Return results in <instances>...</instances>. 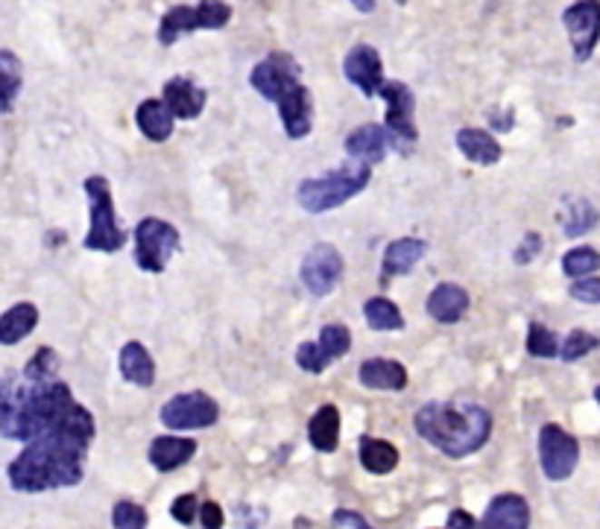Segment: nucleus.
Instances as JSON below:
<instances>
[{
  "instance_id": "nucleus-1",
  "label": "nucleus",
  "mask_w": 600,
  "mask_h": 529,
  "mask_svg": "<svg viewBox=\"0 0 600 529\" xmlns=\"http://www.w3.org/2000/svg\"><path fill=\"white\" fill-rule=\"evenodd\" d=\"M94 433V416L83 404H76L54 430L38 436L12 459L6 468L12 488L24 495H38L76 485L85 474V456Z\"/></svg>"
},
{
  "instance_id": "nucleus-2",
  "label": "nucleus",
  "mask_w": 600,
  "mask_h": 529,
  "mask_svg": "<svg viewBox=\"0 0 600 529\" xmlns=\"http://www.w3.org/2000/svg\"><path fill=\"white\" fill-rule=\"evenodd\" d=\"M76 407L71 387L64 380H33L4 377L0 389V433L9 442H35L38 436L54 430Z\"/></svg>"
},
{
  "instance_id": "nucleus-3",
  "label": "nucleus",
  "mask_w": 600,
  "mask_h": 529,
  "mask_svg": "<svg viewBox=\"0 0 600 529\" xmlns=\"http://www.w3.org/2000/svg\"><path fill=\"white\" fill-rule=\"evenodd\" d=\"M413 427L439 454H446L451 459H463L468 454H477L487 445L492 433V416L480 404L437 401L416 409Z\"/></svg>"
},
{
  "instance_id": "nucleus-4",
  "label": "nucleus",
  "mask_w": 600,
  "mask_h": 529,
  "mask_svg": "<svg viewBox=\"0 0 600 529\" xmlns=\"http://www.w3.org/2000/svg\"><path fill=\"white\" fill-rule=\"evenodd\" d=\"M372 179V167L367 162H346L343 167L331 170V173L317 176V179H305L296 188V202L302 205L308 214H325V211H334L346 205L349 200L367 188Z\"/></svg>"
},
{
  "instance_id": "nucleus-5",
  "label": "nucleus",
  "mask_w": 600,
  "mask_h": 529,
  "mask_svg": "<svg viewBox=\"0 0 600 529\" xmlns=\"http://www.w3.org/2000/svg\"><path fill=\"white\" fill-rule=\"evenodd\" d=\"M85 193H88V217H91V226L83 246L88 252H117L123 243H126V234L117 226V217H114V202H112V188L109 181L103 176H88L85 179Z\"/></svg>"
},
{
  "instance_id": "nucleus-6",
  "label": "nucleus",
  "mask_w": 600,
  "mask_h": 529,
  "mask_svg": "<svg viewBox=\"0 0 600 529\" xmlns=\"http://www.w3.org/2000/svg\"><path fill=\"white\" fill-rule=\"evenodd\" d=\"M231 21V6L223 0H202V4H179L167 9L159 24V44L171 47L182 33L223 30Z\"/></svg>"
},
{
  "instance_id": "nucleus-7",
  "label": "nucleus",
  "mask_w": 600,
  "mask_h": 529,
  "mask_svg": "<svg viewBox=\"0 0 600 529\" xmlns=\"http://www.w3.org/2000/svg\"><path fill=\"white\" fill-rule=\"evenodd\" d=\"M179 249V231L159 217H147L135 229V263L143 272H164Z\"/></svg>"
},
{
  "instance_id": "nucleus-8",
  "label": "nucleus",
  "mask_w": 600,
  "mask_h": 529,
  "mask_svg": "<svg viewBox=\"0 0 600 529\" xmlns=\"http://www.w3.org/2000/svg\"><path fill=\"white\" fill-rule=\"evenodd\" d=\"M302 68L290 53H270L267 59H261L252 73H250V85L258 91L261 97L270 103H281L296 85H302Z\"/></svg>"
},
{
  "instance_id": "nucleus-9",
  "label": "nucleus",
  "mask_w": 600,
  "mask_h": 529,
  "mask_svg": "<svg viewBox=\"0 0 600 529\" xmlns=\"http://www.w3.org/2000/svg\"><path fill=\"white\" fill-rule=\"evenodd\" d=\"M539 462L547 480H554V483L568 480L580 462L577 439L559 425H545L539 430Z\"/></svg>"
},
{
  "instance_id": "nucleus-10",
  "label": "nucleus",
  "mask_w": 600,
  "mask_h": 529,
  "mask_svg": "<svg viewBox=\"0 0 600 529\" xmlns=\"http://www.w3.org/2000/svg\"><path fill=\"white\" fill-rule=\"evenodd\" d=\"M220 416V407L205 392H179L162 407V425L171 430H205Z\"/></svg>"
},
{
  "instance_id": "nucleus-11",
  "label": "nucleus",
  "mask_w": 600,
  "mask_h": 529,
  "mask_svg": "<svg viewBox=\"0 0 600 529\" xmlns=\"http://www.w3.org/2000/svg\"><path fill=\"white\" fill-rule=\"evenodd\" d=\"M381 97L387 103V132L393 138V147L408 152V147H413L416 138H419V129H416V97L410 85L404 83H387L381 88Z\"/></svg>"
},
{
  "instance_id": "nucleus-12",
  "label": "nucleus",
  "mask_w": 600,
  "mask_h": 529,
  "mask_svg": "<svg viewBox=\"0 0 600 529\" xmlns=\"http://www.w3.org/2000/svg\"><path fill=\"white\" fill-rule=\"evenodd\" d=\"M299 278H302L305 289L314 299L334 293V287L340 284V278H343V258L337 252V246L317 243L305 255L302 267H299Z\"/></svg>"
},
{
  "instance_id": "nucleus-13",
  "label": "nucleus",
  "mask_w": 600,
  "mask_h": 529,
  "mask_svg": "<svg viewBox=\"0 0 600 529\" xmlns=\"http://www.w3.org/2000/svg\"><path fill=\"white\" fill-rule=\"evenodd\" d=\"M563 24H566L568 38H571L574 59L589 62L597 42H600V4H595V0L571 4L563 12Z\"/></svg>"
},
{
  "instance_id": "nucleus-14",
  "label": "nucleus",
  "mask_w": 600,
  "mask_h": 529,
  "mask_svg": "<svg viewBox=\"0 0 600 529\" xmlns=\"http://www.w3.org/2000/svg\"><path fill=\"white\" fill-rule=\"evenodd\" d=\"M343 73L355 88H360L363 97H375L381 94L384 83V62L381 53H378L372 44H358L346 53L343 59Z\"/></svg>"
},
{
  "instance_id": "nucleus-15",
  "label": "nucleus",
  "mask_w": 600,
  "mask_h": 529,
  "mask_svg": "<svg viewBox=\"0 0 600 529\" xmlns=\"http://www.w3.org/2000/svg\"><path fill=\"white\" fill-rule=\"evenodd\" d=\"M279 117L284 123L287 138H305L314 129V100H310V91L305 85H296L290 94L279 103Z\"/></svg>"
},
{
  "instance_id": "nucleus-16",
  "label": "nucleus",
  "mask_w": 600,
  "mask_h": 529,
  "mask_svg": "<svg viewBox=\"0 0 600 529\" xmlns=\"http://www.w3.org/2000/svg\"><path fill=\"white\" fill-rule=\"evenodd\" d=\"M480 529H530V506L521 495H498L492 497Z\"/></svg>"
},
{
  "instance_id": "nucleus-17",
  "label": "nucleus",
  "mask_w": 600,
  "mask_h": 529,
  "mask_svg": "<svg viewBox=\"0 0 600 529\" xmlns=\"http://www.w3.org/2000/svg\"><path fill=\"white\" fill-rule=\"evenodd\" d=\"M164 103L179 121H197L208 103V94H205V88L193 83V79L173 76L171 83L164 85Z\"/></svg>"
},
{
  "instance_id": "nucleus-18",
  "label": "nucleus",
  "mask_w": 600,
  "mask_h": 529,
  "mask_svg": "<svg viewBox=\"0 0 600 529\" xmlns=\"http://www.w3.org/2000/svg\"><path fill=\"white\" fill-rule=\"evenodd\" d=\"M428 252V243L419 240V237H398L387 249H384V263H381V281L384 287L398 275H408L416 263H419Z\"/></svg>"
},
{
  "instance_id": "nucleus-19",
  "label": "nucleus",
  "mask_w": 600,
  "mask_h": 529,
  "mask_svg": "<svg viewBox=\"0 0 600 529\" xmlns=\"http://www.w3.org/2000/svg\"><path fill=\"white\" fill-rule=\"evenodd\" d=\"M389 143H393V138H389L387 126L363 123L355 132H349V138H346L343 147H346V152L351 158H355V162H367L372 167L378 162H384Z\"/></svg>"
},
{
  "instance_id": "nucleus-20",
  "label": "nucleus",
  "mask_w": 600,
  "mask_h": 529,
  "mask_svg": "<svg viewBox=\"0 0 600 529\" xmlns=\"http://www.w3.org/2000/svg\"><path fill=\"white\" fill-rule=\"evenodd\" d=\"M428 316L439 325H457L468 310V293L460 284H437L428 296Z\"/></svg>"
},
{
  "instance_id": "nucleus-21",
  "label": "nucleus",
  "mask_w": 600,
  "mask_h": 529,
  "mask_svg": "<svg viewBox=\"0 0 600 529\" xmlns=\"http://www.w3.org/2000/svg\"><path fill=\"white\" fill-rule=\"evenodd\" d=\"M358 377L367 389H387V392H401L408 387V368L398 360H387V357H372L363 360L358 368Z\"/></svg>"
},
{
  "instance_id": "nucleus-22",
  "label": "nucleus",
  "mask_w": 600,
  "mask_h": 529,
  "mask_svg": "<svg viewBox=\"0 0 600 529\" xmlns=\"http://www.w3.org/2000/svg\"><path fill=\"white\" fill-rule=\"evenodd\" d=\"M193 454H197V442L193 439H182V436H159V439H152L147 456H150V465L164 474V471L182 468Z\"/></svg>"
},
{
  "instance_id": "nucleus-23",
  "label": "nucleus",
  "mask_w": 600,
  "mask_h": 529,
  "mask_svg": "<svg viewBox=\"0 0 600 529\" xmlns=\"http://www.w3.org/2000/svg\"><path fill=\"white\" fill-rule=\"evenodd\" d=\"M457 150L468 158V162H475V164H480V167L498 164L501 155H504L498 138H495L492 132L475 129V126H468V129H460V132H457Z\"/></svg>"
},
{
  "instance_id": "nucleus-24",
  "label": "nucleus",
  "mask_w": 600,
  "mask_h": 529,
  "mask_svg": "<svg viewBox=\"0 0 600 529\" xmlns=\"http://www.w3.org/2000/svg\"><path fill=\"white\" fill-rule=\"evenodd\" d=\"M308 442L320 454H334L340 445V409L334 404H322L314 418L308 421Z\"/></svg>"
},
{
  "instance_id": "nucleus-25",
  "label": "nucleus",
  "mask_w": 600,
  "mask_h": 529,
  "mask_svg": "<svg viewBox=\"0 0 600 529\" xmlns=\"http://www.w3.org/2000/svg\"><path fill=\"white\" fill-rule=\"evenodd\" d=\"M135 123L143 132V138H150L152 143H164L173 135L176 117L171 109H167L164 100H143L135 112Z\"/></svg>"
},
{
  "instance_id": "nucleus-26",
  "label": "nucleus",
  "mask_w": 600,
  "mask_h": 529,
  "mask_svg": "<svg viewBox=\"0 0 600 529\" xmlns=\"http://www.w3.org/2000/svg\"><path fill=\"white\" fill-rule=\"evenodd\" d=\"M358 459L360 465L367 468L375 477H384V474H393L398 465V447L387 439H372V436H363L360 447H358Z\"/></svg>"
},
{
  "instance_id": "nucleus-27",
  "label": "nucleus",
  "mask_w": 600,
  "mask_h": 529,
  "mask_svg": "<svg viewBox=\"0 0 600 529\" xmlns=\"http://www.w3.org/2000/svg\"><path fill=\"white\" fill-rule=\"evenodd\" d=\"M121 375H123V380L135 383V387H141V389H147L155 383V363L141 342L133 339L121 348Z\"/></svg>"
},
{
  "instance_id": "nucleus-28",
  "label": "nucleus",
  "mask_w": 600,
  "mask_h": 529,
  "mask_svg": "<svg viewBox=\"0 0 600 529\" xmlns=\"http://www.w3.org/2000/svg\"><path fill=\"white\" fill-rule=\"evenodd\" d=\"M38 325V308L30 301H21L0 316V342L4 346H15L24 337H30Z\"/></svg>"
},
{
  "instance_id": "nucleus-29",
  "label": "nucleus",
  "mask_w": 600,
  "mask_h": 529,
  "mask_svg": "<svg viewBox=\"0 0 600 529\" xmlns=\"http://www.w3.org/2000/svg\"><path fill=\"white\" fill-rule=\"evenodd\" d=\"M363 316L372 330H401L404 328V316L393 301L384 296H372L363 304Z\"/></svg>"
},
{
  "instance_id": "nucleus-30",
  "label": "nucleus",
  "mask_w": 600,
  "mask_h": 529,
  "mask_svg": "<svg viewBox=\"0 0 600 529\" xmlns=\"http://www.w3.org/2000/svg\"><path fill=\"white\" fill-rule=\"evenodd\" d=\"M559 220H563V229H566L568 237H580V234L592 231L597 226L600 214L589 200H571Z\"/></svg>"
},
{
  "instance_id": "nucleus-31",
  "label": "nucleus",
  "mask_w": 600,
  "mask_h": 529,
  "mask_svg": "<svg viewBox=\"0 0 600 529\" xmlns=\"http://www.w3.org/2000/svg\"><path fill=\"white\" fill-rule=\"evenodd\" d=\"M0 79H4V88H0V109H4V114H9L12 105H15L18 91L24 85L21 64L15 59V53H9V50L0 53Z\"/></svg>"
},
{
  "instance_id": "nucleus-32",
  "label": "nucleus",
  "mask_w": 600,
  "mask_h": 529,
  "mask_svg": "<svg viewBox=\"0 0 600 529\" xmlns=\"http://www.w3.org/2000/svg\"><path fill=\"white\" fill-rule=\"evenodd\" d=\"M600 269V252L592 246H577L566 252L563 258V272L574 281H580V278H592L595 272Z\"/></svg>"
},
{
  "instance_id": "nucleus-33",
  "label": "nucleus",
  "mask_w": 600,
  "mask_h": 529,
  "mask_svg": "<svg viewBox=\"0 0 600 529\" xmlns=\"http://www.w3.org/2000/svg\"><path fill=\"white\" fill-rule=\"evenodd\" d=\"M563 351V342L554 334L551 328L542 322H530L527 330V354L530 357H542V360H551V357H559Z\"/></svg>"
},
{
  "instance_id": "nucleus-34",
  "label": "nucleus",
  "mask_w": 600,
  "mask_h": 529,
  "mask_svg": "<svg viewBox=\"0 0 600 529\" xmlns=\"http://www.w3.org/2000/svg\"><path fill=\"white\" fill-rule=\"evenodd\" d=\"M317 342L322 346V351L329 354V360L334 363V360H340V357L349 354V348H351V330L346 325H340V322L322 325Z\"/></svg>"
},
{
  "instance_id": "nucleus-35",
  "label": "nucleus",
  "mask_w": 600,
  "mask_h": 529,
  "mask_svg": "<svg viewBox=\"0 0 600 529\" xmlns=\"http://www.w3.org/2000/svg\"><path fill=\"white\" fill-rule=\"evenodd\" d=\"M597 346H600V337H597V334L577 328V330H571V334L563 339V351H559V357H563L566 363H574V360H580V357L592 354Z\"/></svg>"
},
{
  "instance_id": "nucleus-36",
  "label": "nucleus",
  "mask_w": 600,
  "mask_h": 529,
  "mask_svg": "<svg viewBox=\"0 0 600 529\" xmlns=\"http://www.w3.org/2000/svg\"><path fill=\"white\" fill-rule=\"evenodd\" d=\"M147 509L133 504V500H121L112 509V524L114 529H147Z\"/></svg>"
},
{
  "instance_id": "nucleus-37",
  "label": "nucleus",
  "mask_w": 600,
  "mask_h": 529,
  "mask_svg": "<svg viewBox=\"0 0 600 529\" xmlns=\"http://www.w3.org/2000/svg\"><path fill=\"white\" fill-rule=\"evenodd\" d=\"M56 372H59V357H56L54 348H47V346L38 348L33 354V360L27 363V368H24V375L33 377V380H54Z\"/></svg>"
},
{
  "instance_id": "nucleus-38",
  "label": "nucleus",
  "mask_w": 600,
  "mask_h": 529,
  "mask_svg": "<svg viewBox=\"0 0 600 529\" xmlns=\"http://www.w3.org/2000/svg\"><path fill=\"white\" fill-rule=\"evenodd\" d=\"M296 363H299V368H305V372L320 375L331 360H329V354L322 351L320 342H302V346L296 348Z\"/></svg>"
},
{
  "instance_id": "nucleus-39",
  "label": "nucleus",
  "mask_w": 600,
  "mask_h": 529,
  "mask_svg": "<svg viewBox=\"0 0 600 529\" xmlns=\"http://www.w3.org/2000/svg\"><path fill=\"white\" fill-rule=\"evenodd\" d=\"M200 504H197V495H179L173 504H171V514L173 521L182 524V526H191L193 521L200 518Z\"/></svg>"
},
{
  "instance_id": "nucleus-40",
  "label": "nucleus",
  "mask_w": 600,
  "mask_h": 529,
  "mask_svg": "<svg viewBox=\"0 0 600 529\" xmlns=\"http://www.w3.org/2000/svg\"><path fill=\"white\" fill-rule=\"evenodd\" d=\"M568 296L583 304H600V278H580L568 287Z\"/></svg>"
},
{
  "instance_id": "nucleus-41",
  "label": "nucleus",
  "mask_w": 600,
  "mask_h": 529,
  "mask_svg": "<svg viewBox=\"0 0 600 529\" xmlns=\"http://www.w3.org/2000/svg\"><path fill=\"white\" fill-rule=\"evenodd\" d=\"M539 252H542V237H539L536 231H527L525 240H521V246L516 249L513 258H516V263H521V267H525V263H530Z\"/></svg>"
},
{
  "instance_id": "nucleus-42",
  "label": "nucleus",
  "mask_w": 600,
  "mask_h": 529,
  "mask_svg": "<svg viewBox=\"0 0 600 529\" xmlns=\"http://www.w3.org/2000/svg\"><path fill=\"white\" fill-rule=\"evenodd\" d=\"M200 521H202V529H223L226 518H223V509L214 500H205L202 509H200Z\"/></svg>"
},
{
  "instance_id": "nucleus-43",
  "label": "nucleus",
  "mask_w": 600,
  "mask_h": 529,
  "mask_svg": "<svg viewBox=\"0 0 600 529\" xmlns=\"http://www.w3.org/2000/svg\"><path fill=\"white\" fill-rule=\"evenodd\" d=\"M334 526H343V529H372L369 521L363 518L360 512H355V509H337L334 512Z\"/></svg>"
},
{
  "instance_id": "nucleus-44",
  "label": "nucleus",
  "mask_w": 600,
  "mask_h": 529,
  "mask_svg": "<svg viewBox=\"0 0 600 529\" xmlns=\"http://www.w3.org/2000/svg\"><path fill=\"white\" fill-rule=\"evenodd\" d=\"M355 9H360V12H372L375 4H355Z\"/></svg>"
},
{
  "instance_id": "nucleus-45",
  "label": "nucleus",
  "mask_w": 600,
  "mask_h": 529,
  "mask_svg": "<svg viewBox=\"0 0 600 529\" xmlns=\"http://www.w3.org/2000/svg\"><path fill=\"white\" fill-rule=\"evenodd\" d=\"M595 401H597V404H600V387H597V389H595Z\"/></svg>"
}]
</instances>
